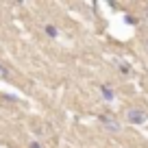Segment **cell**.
<instances>
[{"label":"cell","mask_w":148,"mask_h":148,"mask_svg":"<svg viewBox=\"0 0 148 148\" xmlns=\"http://www.w3.org/2000/svg\"><path fill=\"white\" fill-rule=\"evenodd\" d=\"M146 120H148V116L142 109H129L126 111V122H131V124H144Z\"/></svg>","instance_id":"1"},{"label":"cell","mask_w":148,"mask_h":148,"mask_svg":"<svg viewBox=\"0 0 148 148\" xmlns=\"http://www.w3.org/2000/svg\"><path fill=\"white\" fill-rule=\"evenodd\" d=\"M100 124L105 126V129H109L111 133H120V131H122L120 122H118L116 118H111V116H100Z\"/></svg>","instance_id":"2"},{"label":"cell","mask_w":148,"mask_h":148,"mask_svg":"<svg viewBox=\"0 0 148 148\" xmlns=\"http://www.w3.org/2000/svg\"><path fill=\"white\" fill-rule=\"evenodd\" d=\"M100 94H102V98H105V100H113V89L109 87V85H100Z\"/></svg>","instance_id":"3"},{"label":"cell","mask_w":148,"mask_h":148,"mask_svg":"<svg viewBox=\"0 0 148 148\" xmlns=\"http://www.w3.org/2000/svg\"><path fill=\"white\" fill-rule=\"evenodd\" d=\"M46 35H48V37H57V35H59V31H57V26H52V24H48V26H46Z\"/></svg>","instance_id":"4"},{"label":"cell","mask_w":148,"mask_h":148,"mask_svg":"<svg viewBox=\"0 0 148 148\" xmlns=\"http://www.w3.org/2000/svg\"><path fill=\"white\" fill-rule=\"evenodd\" d=\"M28 148H42V146H39L37 142H31V146H28Z\"/></svg>","instance_id":"5"},{"label":"cell","mask_w":148,"mask_h":148,"mask_svg":"<svg viewBox=\"0 0 148 148\" xmlns=\"http://www.w3.org/2000/svg\"><path fill=\"white\" fill-rule=\"evenodd\" d=\"M146 46H148V39H146Z\"/></svg>","instance_id":"6"}]
</instances>
